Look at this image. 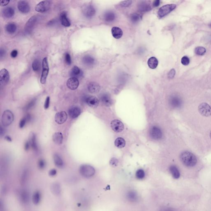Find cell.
Segmentation results:
<instances>
[{"mask_svg":"<svg viewBox=\"0 0 211 211\" xmlns=\"http://www.w3.org/2000/svg\"><path fill=\"white\" fill-rule=\"evenodd\" d=\"M41 195L40 192L36 191L33 194L32 196V201L33 203L35 205L39 204L41 200Z\"/></svg>","mask_w":211,"mask_h":211,"instance_id":"obj_32","label":"cell"},{"mask_svg":"<svg viewBox=\"0 0 211 211\" xmlns=\"http://www.w3.org/2000/svg\"><path fill=\"white\" fill-rule=\"evenodd\" d=\"M110 126L112 130L116 132H120L124 130L123 123L118 120H113L110 123Z\"/></svg>","mask_w":211,"mask_h":211,"instance_id":"obj_9","label":"cell"},{"mask_svg":"<svg viewBox=\"0 0 211 211\" xmlns=\"http://www.w3.org/2000/svg\"><path fill=\"white\" fill-rule=\"evenodd\" d=\"M180 158L182 163L187 167H193L197 162L195 156L188 151L183 152L181 155Z\"/></svg>","mask_w":211,"mask_h":211,"instance_id":"obj_1","label":"cell"},{"mask_svg":"<svg viewBox=\"0 0 211 211\" xmlns=\"http://www.w3.org/2000/svg\"><path fill=\"white\" fill-rule=\"evenodd\" d=\"M88 91L92 94L98 93L100 90V86L96 82H92L88 84Z\"/></svg>","mask_w":211,"mask_h":211,"instance_id":"obj_18","label":"cell"},{"mask_svg":"<svg viewBox=\"0 0 211 211\" xmlns=\"http://www.w3.org/2000/svg\"><path fill=\"white\" fill-rule=\"evenodd\" d=\"M175 73H176V72H175V70L174 69H171V70L170 71V72H169V73H168V78H169V79H173V78H174V76H175Z\"/></svg>","mask_w":211,"mask_h":211,"instance_id":"obj_50","label":"cell"},{"mask_svg":"<svg viewBox=\"0 0 211 211\" xmlns=\"http://www.w3.org/2000/svg\"><path fill=\"white\" fill-rule=\"evenodd\" d=\"M171 105L174 106H177L179 103L178 99L176 98H173L171 100Z\"/></svg>","mask_w":211,"mask_h":211,"instance_id":"obj_52","label":"cell"},{"mask_svg":"<svg viewBox=\"0 0 211 211\" xmlns=\"http://www.w3.org/2000/svg\"><path fill=\"white\" fill-rule=\"evenodd\" d=\"M115 18V15L113 12H107L104 15V19L106 22H112L114 20Z\"/></svg>","mask_w":211,"mask_h":211,"instance_id":"obj_35","label":"cell"},{"mask_svg":"<svg viewBox=\"0 0 211 211\" xmlns=\"http://www.w3.org/2000/svg\"><path fill=\"white\" fill-rule=\"evenodd\" d=\"M200 113L203 116L209 117L211 115V107L206 103H203L199 106Z\"/></svg>","mask_w":211,"mask_h":211,"instance_id":"obj_7","label":"cell"},{"mask_svg":"<svg viewBox=\"0 0 211 211\" xmlns=\"http://www.w3.org/2000/svg\"><path fill=\"white\" fill-rule=\"evenodd\" d=\"M84 16L87 18H91L95 15L96 11L94 7L91 5H88L84 6L83 9Z\"/></svg>","mask_w":211,"mask_h":211,"instance_id":"obj_10","label":"cell"},{"mask_svg":"<svg viewBox=\"0 0 211 211\" xmlns=\"http://www.w3.org/2000/svg\"><path fill=\"white\" fill-rule=\"evenodd\" d=\"M158 61L157 58L155 57H152L149 59L148 61V64L149 67L152 69H155L158 67Z\"/></svg>","mask_w":211,"mask_h":211,"instance_id":"obj_31","label":"cell"},{"mask_svg":"<svg viewBox=\"0 0 211 211\" xmlns=\"http://www.w3.org/2000/svg\"><path fill=\"white\" fill-rule=\"evenodd\" d=\"M57 173V171L55 169H51L49 172V175L51 176H55Z\"/></svg>","mask_w":211,"mask_h":211,"instance_id":"obj_53","label":"cell"},{"mask_svg":"<svg viewBox=\"0 0 211 211\" xmlns=\"http://www.w3.org/2000/svg\"><path fill=\"white\" fill-rule=\"evenodd\" d=\"M81 70L77 66L73 67L71 71V75L73 76L72 77H75V78L79 77V76H81Z\"/></svg>","mask_w":211,"mask_h":211,"instance_id":"obj_37","label":"cell"},{"mask_svg":"<svg viewBox=\"0 0 211 211\" xmlns=\"http://www.w3.org/2000/svg\"><path fill=\"white\" fill-rule=\"evenodd\" d=\"M31 120L30 117L29 115H27L26 116L22 118L20 120V123H19V127L22 128L25 125L27 122L30 121Z\"/></svg>","mask_w":211,"mask_h":211,"instance_id":"obj_39","label":"cell"},{"mask_svg":"<svg viewBox=\"0 0 211 211\" xmlns=\"http://www.w3.org/2000/svg\"><path fill=\"white\" fill-rule=\"evenodd\" d=\"M35 101H36L35 99H33V100H31V101L29 102V103L26 106L24 107V110L26 111V110H29L30 108L33 107V106L35 105Z\"/></svg>","mask_w":211,"mask_h":211,"instance_id":"obj_44","label":"cell"},{"mask_svg":"<svg viewBox=\"0 0 211 211\" xmlns=\"http://www.w3.org/2000/svg\"><path fill=\"white\" fill-rule=\"evenodd\" d=\"M50 103V97H47L46 100L44 104V108L45 109H47L49 107Z\"/></svg>","mask_w":211,"mask_h":211,"instance_id":"obj_51","label":"cell"},{"mask_svg":"<svg viewBox=\"0 0 211 211\" xmlns=\"http://www.w3.org/2000/svg\"><path fill=\"white\" fill-rule=\"evenodd\" d=\"M118 163V161L116 158H112L110 161V164L111 166L113 167H116Z\"/></svg>","mask_w":211,"mask_h":211,"instance_id":"obj_47","label":"cell"},{"mask_svg":"<svg viewBox=\"0 0 211 211\" xmlns=\"http://www.w3.org/2000/svg\"><path fill=\"white\" fill-rule=\"evenodd\" d=\"M50 2L49 1H42L35 6V11L39 13H44L48 11L50 9Z\"/></svg>","mask_w":211,"mask_h":211,"instance_id":"obj_6","label":"cell"},{"mask_svg":"<svg viewBox=\"0 0 211 211\" xmlns=\"http://www.w3.org/2000/svg\"><path fill=\"white\" fill-rule=\"evenodd\" d=\"M65 59L66 63L68 65H71L72 63V60H71L70 55L69 53L66 54L65 56Z\"/></svg>","mask_w":211,"mask_h":211,"instance_id":"obj_48","label":"cell"},{"mask_svg":"<svg viewBox=\"0 0 211 211\" xmlns=\"http://www.w3.org/2000/svg\"><path fill=\"white\" fill-rule=\"evenodd\" d=\"M5 139L7 141H9V142H11L12 141V139L11 138V137L7 136L5 137Z\"/></svg>","mask_w":211,"mask_h":211,"instance_id":"obj_60","label":"cell"},{"mask_svg":"<svg viewBox=\"0 0 211 211\" xmlns=\"http://www.w3.org/2000/svg\"><path fill=\"white\" fill-rule=\"evenodd\" d=\"M52 140L56 144L59 145L62 143L63 136L61 132H56L52 136Z\"/></svg>","mask_w":211,"mask_h":211,"instance_id":"obj_27","label":"cell"},{"mask_svg":"<svg viewBox=\"0 0 211 211\" xmlns=\"http://www.w3.org/2000/svg\"><path fill=\"white\" fill-rule=\"evenodd\" d=\"M14 120V115L10 110H5L2 116L1 122L3 125H10Z\"/></svg>","mask_w":211,"mask_h":211,"instance_id":"obj_5","label":"cell"},{"mask_svg":"<svg viewBox=\"0 0 211 211\" xmlns=\"http://www.w3.org/2000/svg\"><path fill=\"white\" fill-rule=\"evenodd\" d=\"M102 103L106 106H110L112 104V101L110 96L107 94H103L100 98Z\"/></svg>","mask_w":211,"mask_h":211,"instance_id":"obj_25","label":"cell"},{"mask_svg":"<svg viewBox=\"0 0 211 211\" xmlns=\"http://www.w3.org/2000/svg\"><path fill=\"white\" fill-rule=\"evenodd\" d=\"M30 146H31L30 143L29 141H27L25 143V145H24V149H25V151H28L30 148Z\"/></svg>","mask_w":211,"mask_h":211,"instance_id":"obj_56","label":"cell"},{"mask_svg":"<svg viewBox=\"0 0 211 211\" xmlns=\"http://www.w3.org/2000/svg\"><path fill=\"white\" fill-rule=\"evenodd\" d=\"M5 54H6V52L4 50V49H1L0 51V56H1V57L2 58L3 57H4L5 55Z\"/></svg>","mask_w":211,"mask_h":211,"instance_id":"obj_58","label":"cell"},{"mask_svg":"<svg viewBox=\"0 0 211 211\" xmlns=\"http://www.w3.org/2000/svg\"><path fill=\"white\" fill-rule=\"evenodd\" d=\"M138 8L139 11L141 12H147L151 11L152 8L151 5L144 1H142L140 2V3L138 5Z\"/></svg>","mask_w":211,"mask_h":211,"instance_id":"obj_19","label":"cell"},{"mask_svg":"<svg viewBox=\"0 0 211 211\" xmlns=\"http://www.w3.org/2000/svg\"><path fill=\"white\" fill-rule=\"evenodd\" d=\"M51 190L55 195H59L62 191L60 185L58 183H54L51 186Z\"/></svg>","mask_w":211,"mask_h":211,"instance_id":"obj_22","label":"cell"},{"mask_svg":"<svg viewBox=\"0 0 211 211\" xmlns=\"http://www.w3.org/2000/svg\"><path fill=\"white\" fill-rule=\"evenodd\" d=\"M5 133V130L2 127H1V136H2L3 135H4Z\"/></svg>","mask_w":211,"mask_h":211,"instance_id":"obj_59","label":"cell"},{"mask_svg":"<svg viewBox=\"0 0 211 211\" xmlns=\"http://www.w3.org/2000/svg\"><path fill=\"white\" fill-rule=\"evenodd\" d=\"M160 4V1H159V0H156V1H154V3H153V6L154 7H158Z\"/></svg>","mask_w":211,"mask_h":211,"instance_id":"obj_57","label":"cell"},{"mask_svg":"<svg viewBox=\"0 0 211 211\" xmlns=\"http://www.w3.org/2000/svg\"><path fill=\"white\" fill-rule=\"evenodd\" d=\"M130 20L132 23H137L140 20V16L137 13H133L131 15Z\"/></svg>","mask_w":211,"mask_h":211,"instance_id":"obj_40","label":"cell"},{"mask_svg":"<svg viewBox=\"0 0 211 211\" xmlns=\"http://www.w3.org/2000/svg\"><path fill=\"white\" fill-rule=\"evenodd\" d=\"M210 26L211 27V24H210Z\"/></svg>","mask_w":211,"mask_h":211,"instance_id":"obj_62","label":"cell"},{"mask_svg":"<svg viewBox=\"0 0 211 211\" xmlns=\"http://www.w3.org/2000/svg\"><path fill=\"white\" fill-rule=\"evenodd\" d=\"M18 54V52L17 50H13L11 52V57L15 58L17 57Z\"/></svg>","mask_w":211,"mask_h":211,"instance_id":"obj_55","label":"cell"},{"mask_svg":"<svg viewBox=\"0 0 211 211\" xmlns=\"http://www.w3.org/2000/svg\"><path fill=\"white\" fill-rule=\"evenodd\" d=\"M68 112L69 115L71 118H76L81 114V110L78 106H74L69 108Z\"/></svg>","mask_w":211,"mask_h":211,"instance_id":"obj_17","label":"cell"},{"mask_svg":"<svg viewBox=\"0 0 211 211\" xmlns=\"http://www.w3.org/2000/svg\"><path fill=\"white\" fill-rule=\"evenodd\" d=\"M18 6L19 11L23 13H29L30 10V6L26 1H20L18 3Z\"/></svg>","mask_w":211,"mask_h":211,"instance_id":"obj_16","label":"cell"},{"mask_svg":"<svg viewBox=\"0 0 211 211\" xmlns=\"http://www.w3.org/2000/svg\"><path fill=\"white\" fill-rule=\"evenodd\" d=\"M127 198L130 201L132 202H135L138 200L139 197L137 193L134 190H130L127 193Z\"/></svg>","mask_w":211,"mask_h":211,"instance_id":"obj_26","label":"cell"},{"mask_svg":"<svg viewBox=\"0 0 211 211\" xmlns=\"http://www.w3.org/2000/svg\"><path fill=\"white\" fill-rule=\"evenodd\" d=\"M125 141L124 139L122 138L119 137L118 138L115 139V144L117 147L121 149L124 147L125 146Z\"/></svg>","mask_w":211,"mask_h":211,"instance_id":"obj_36","label":"cell"},{"mask_svg":"<svg viewBox=\"0 0 211 211\" xmlns=\"http://www.w3.org/2000/svg\"><path fill=\"white\" fill-rule=\"evenodd\" d=\"M42 73L40 78V83L41 84H44L46 83L47 79L49 72L47 57H45L43 59L42 62Z\"/></svg>","mask_w":211,"mask_h":211,"instance_id":"obj_4","label":"cell"},{"mask_svg":"<svg viewBox=\"0 0 211 211\" xmlns=\"http://www.w3.org/2000/svg\"><path fill=\"white\" fill-rule=\"evenodd\" d=\"M32 68L34 72H38L40 69V62L38 59H35L32 63Z\"/></svg>","mask_w":211,"mask_h":211,"instance_id":"obj_41","label":"cell"},{"mask_svg":"<svg viewBox=\"0 0 211 211\" xmlns=\"http://www.w3.org/2000/svg\"><path fill=\"white\" fill-rule=\"evenodd\" d=\"M79 82L77 78L72 77L68 80L67 83V86L71 90H76L79 87Z\"/></svg>","mask_w":211,"mask_h":211,"instance_id":"obj_14","label":"cell"},{"mask_svg":"<svg viewBox=\"0 0 211 211\" xmlns=\"http://www.w3.org/2000/svg\"><path fill=\"white\" fill-rule=\"evenodd\" d=\"M210 137L211 139V132H210Z\"/></svg>","mask_w":211,"mask_h":211,"instance_id":"obj_61","label":"cell"},{"mask_svg":"<svg viewBox=\"0 0 211 211\" xmlns=\"http://www.w3.org/2000/svg\"><path fill=\"white\" fill-rule=\"evenodd\" d=\"M206 49L203 47H197L195 49V52L198 55L202 56L204 55L206 52Z\"/></svg>","mask_w":211,"mask_h":211,"instance_id":"obj_38","label":"cell"},{"mask_svg":"<svg viewBox=\"0 0 211 211\" xmlns=\"http://www.w3.org/2000/svg\"><path fill=\"white\" fill-rule=\"evenodd\" d=\"M181 64L184 66H187L190 63V59L189 58L186 56H185L181 58Z\"/></svg>","mask_w":211,"mask_h":211,"instance_id":"obj_45","label":"cell"},{"mask_svg":"<svg viewBox=\"0 0 211 211\" xmlns=\"http://www.w3.org/2000/svg\"><path fill=\"white\" fill-rule=\"evenodd\" d=\"M85 101L88 105L92 108H96L99 104V101L97 97L88 96L85 98Z\"/></svg>","mask_w":211,"mask_h":211,"instance_id":"obj_13","label":"cell"},{"mask_svg":"<svg viewBox=\"0 0 211 211\" xmlns=\"http://www.w3.org/2000/svg\"><path fill=\"white\" fill-rule=\"evenodd\" d=\"M132 3V1H123L120 3V4L122 7H128L131 5Z\"/></svg>","mask_w":211,"mask_h":211,"instance_id":"obj_49","label":"cell"},{"mask_svg":"<svg viewBox=\"0 0 211 211\" xmlns=\"http://www.w3.org/2000/svg\"><path fill=\"white\" fill-rule=\"evenodd\" d=\"M3 15L6 18H10L14 16L15 11L13 8L8 7L3 10Z\"/></svg>","mask_w":211,"mask_h":211,"instance_id":"obj_28","label":"cell"},{"mask_svg":"<svg viewBox=\"0 0 211 211\" xmlns=\"http://www.w3.org/2000/svg\"><path fill=\"white\" fill-rule=\"evenodd\" d=\"M28 174L27 171H24L22 174L21 181H21V184H22V185H24L26 183V181H27V178H28Z\"/></svg>","mask_w":211,"mask_h":211,"instance_id":"obj_43","label":"cell"},{"mask_svg":"<svg viewBox=\"0 0 211 211\" xmlns=\"http://www.w3.org/2000/svg\"><path fill=\"white\" fill-rule=\"evenodd\" d=\"M169 170L173 178L178 179L180 177V173L179 170L176 166L171 165L169 168Z\"/></svg>","mask_w":211,"mask_h":211,"instance_id":"obj_29","label":"cell"},{"mask_svg":"<svg viewBox=\"0 0 211 211\" xmlns=\"http://www.w3.org/2000/svg\"><path fill=\"white\" fill-rule=\"evenodd\" d=\"M111 33L113 37L116 39L121 38L123 35V32L122 29L116 26L113 27L111 29Z\"/></svg>","mask_w":211,"mask_h":211,"instance_id":"obj_23","label":"cell"},{"mask_svg":"<svg viewBox=\"0 0 211 211\" xmlns=\"http://www.w3.org/2000/svg\"><path fill=\"white\" fill-rule=\"evenodd\" d=\"M68 118V115L67 113L63 111L58 112L55 115V120L58 124H62L64 123Z\"/></svg>","mask_w":211,"mask_h":211,"instance_id":"obj_11","label":"cell"},{"mask_svg":"<svg viewBox=\"0 0 211 211\" xmlns=\"http://www.w3.org/2000/svg\"><path fill=\"white\" fill-rule=\"evenodd\" d=\"M54 161L56 166L59 168H62L64 166L63 161L59 155L57 154H55L53 156Z\"/></svg>","mask_w":211,"mask_h":211,"instance_id":"obj_30","label":"cell"},{"mask_svg":"<svg viewBox=\"0 0 211 211\" xmlns=\"http://www.w3.org/2000/svg\"><path fill=\"white\" fill-rule=\"evenodd\" d=\"M10 76L8 72L6 69H3L0 71V83L1 86H4L8 82Z\"/></svg>","mask_w":211,"mask_h":211,"instance_id":"obj_8","label":"cell"},{"mask_svg":"<svg viewBox=\"0 0 211 211\" xmlns=\"http://www.w3.org/2000/svg\"><path fill=\"white\" fill-rule=\"evenodd\" d=\"M176 5L174 4L166 5L161 7L158 12V17L160 19L163 18L176 8Z\"/></svg>","mask_w":211,"mask_h":211,"instance_id":"obj_3","label":"cell"},{"mask_svg":"<svg viewBox=\"0 0 211 211\" xmlns=\"http://www.w3.org/2000/svg\"><path fill=\"white\" fill-rule=\"evenodd\" d=\"M150 136L154 139H159L162 137V131L159 128L153 127L150 130Z\"/></svg>","mask_w":211,"mask_h":211,"instance_id":"obj_15","label":"cell"},{"mask_svg":"<svg viewBox=\"0 0 211 211\" xmlns=\"http://www.w3.org/2000/svg\"><path fill=\"white\" fill-rule=\"evenodd\" d=\"M37 21V17L35 16H32L31 18L28 20L26 22L25 26V30L26 31H30L35 25V22Z\"/></svg>","mask_w":211,"mask_h":211,"instance_id":"obj_20","label":"cell"},{"mask_svg":"<svg viewBox=\"0 0 211 211\" xmlns=\"http://www.w3.org/2000/svg\"><path fill=\"white\" fill-rule=\"evenodd\" d=\"M60 20L62 25L65 27H69L71 26V23L67 17V13L65 11L62 12L60 16Z\"/></svg>","mask_w":211,"mask_h":211,"instance_id":"obj_21","label":"cell"},{"mask_svg":"<svg viewBox=\"0 0 211 211\" xmlns=\"http://www.w3.org/2000/svg\"><path fill=\"white\" fill-rule=\"evenodd\" d=\"M9 2H10L9 0H5V1L3 0V1H1L0 4H1V6H5L8 4Z\"/></svg>","mask_w":211,"mask_h":211,"instance_id":"obj_54","label":"cell"},{"mask_svg":"<svg viewBox=\"0 0 211 211\" xmlns=\"http://www.w3.org/2000/svg\"><path fill=\"white\" fill-rule=\"evenodd\" d=\"M38 166L39 169H44L45 167V162L43 159H40L38 162Z\"/></svg>","mask_w":211,"mask_h":211,"instance_id":"obj_46","label":"cell"},{"mask_svg":"<svg viewBox=\"0 0 211 211\" xmlns=\"http://www.w3.org/2000/svg\"><path fill=\"white\" fill-rule=\"evenodd\" d=\"M19 199L20 201L23 204H26L29 202V192L26 190L23 189L20 190L19 193Z\"/></svg>","mask_w":211,"mask_h":211,"instance_id":"obj_12","label":"cell"},{"mask_svg":"<svg viewBox=\"0 0 211 211\" xmlns=\"http://www.w3.org/2000/svg\"><path fill=\"white\" fill-rule=\"evenodd\" d=\"M29 142L32 149L34 151H37L38 150V147L37 142H36V137H35V135L33 133H32L30 135Z\"/></svg>","mask_w":211,"mask_h":211,"instance_id":"obj_24","label":"cell"},{"mask_svg":"<svg viewBox=\"0 0 211 211\" xmlns=\"http://www.w3.org/2000/svg\"><path fill=\"white\" fill-rule=\"evenodd\" d=\"M6 31L10 34H13L16 32L17 26L16 24L13 23H8L6 26Z\"/></svg>","mask_w":211,"mask_h":211,"instance_id":"obj_34","label":"cell"},{"mask_svg":"<svg viewBox=\"0 0 211 211\" xmlns=\"http://www.w3.org/2000/svg\"><path fill=\"white\" fill-rule=\"evenodd\" d=\"M79 172L82 176L86 178H90L95 174L94 167L90 165H83L79 168Z\"/></svg>","mask_w":211,"mask_h":211,"instance_id":"obj_2","label":"cell"},{"mask_svg":"<svg viewBox=\"0 0 211 211\" xmlns=\"http://www.w3.org/2000/svg\"><path fill=\"white\" fill-rule=\"evenodd\" d=\"M83 63L87 66H92L95 63V60L92 57L89 55L84 56L83 59Z\"/></svg>","mask_w":211,"mask_h":211,"instance_id":"obj_33","label":"cell"},{"mask_svg":"<svg viewBox=\"0 0 211 211\" xmlns=\"http://www.w3.org/2000/svg\"><path fill=\"white\" fill-rule=\"evenodd\" d=\"M144 171L142 169H138L136 173V177L138 179H142L144 178Z\"/></svg>","mask_w":211,"mask_h":211,"instance_id":"obj_42","label":"cell"}]
</instances>
